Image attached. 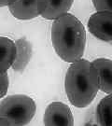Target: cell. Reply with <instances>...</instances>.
I'll list each match as a JSON object with an SVG mask.
<instances>
[{
  "instance_id": "1",
  "label": "cell",
  "mask_w": 112,
  "mask_h": 126,
  "mask_svg": "<svg viewBox=\"0 0 112 126\" xmlns=\"http://www.w3.org/2000/svg\"><path fill=\"white\" fill-rule=\"evenodd\" d=\"M51 42L60 58L67 63L81 59L86 45V31L80 21L71 13L54 20L51 26Z\"/></svg>"
},
{
  "instance_id": "2",
  "label": "cell",
  "mask_w": 112,
  "mask_h": 126,
  "mask_svg": "<svg viewBox=\"0 0 112 126\" xmlns=\"http://www.w3.org/2000/svg\"><path fill=\"white\" fill-rule=\"evenodd\" d=\"M69 102L77 108H86L99 91V76L92 62L80 59L71 63L64 79Z\"/></svg>"
},
{
  "instance_id": "3",
  "label": "cell",
  "mask_w": 112,
  "mask_h": 126,
  "mask_svg": "<svg viewBox=\"0 0 112 126\" xmlns=\"http://www.w3.org/2000/svg\"><path fill=\"white\" fill-rule=\"evenodd\" d=\"M36 106L30 96L9 95L0 103V123L4 126H25L36 114Z\"/></svg>"
},
{
  "instance_id": "4",
  "label": "cell",
  "mask_w": 112,
  "mask_h": 126,
  "mask_svg": "<svg viewBox=\"0 0 112 126\" xmlns=\"http://www.w3.org/2000/svg\"><path fill=\"white\" fill-rule=\"evenodd\" d=\"M43 122L44 126H74V118L67 105L52 102L45 110Z\"/></svg>"
},
{
  "instance_id": "5",
  "label": "cell",
  "mask_w": 112,
  "mask_h": 126,
  "mask_svg": "<svg viewBox=\"0 0 112 126\" xmlns=\"http://www.w3.org/2000/svg\"><path fill=\"white\" fill-rule=\"evenodd\" d=\"M88 28L95 37L112 42V12L96 11L90 17Z\"/></svg>"
},
{
  "instance_id": "6",
  "label": "cell",
  "mask_w": 112,
  "mask_h": 126,
  "mask_svg": "<svg viewBox=\"0 0 112 126\" xmlns=\"http://www.w3.org/2000/svg\"><path fill=\"white\" fill-rule=\"evenodd\" d=\"M47 4V0H16L9 5L12 16L19 20H31L41 15Z\"/></svg>"
},
{
  "instance_id": "7",
  "label": "cell",
  "mask_w": 112,
  "mask_h": 126,
  "mask_svg": "<svg viewBox=\"0 0 112 126\" xmlns=\"http://www.w3.org/2000/svg\"><path fill=\"white\" fill-rule=\"evenodd\" d=\"M92 63L98 72L99 90L112 94V60L98 58Z\"/></svg>"
},
{
  "instance_id": "8",
  "label": "cell",
  "mask_w": 112,
  "mask_h": 126,
  "mask_svg": "<svg viewBox=\"0 0 112 126\" xmlns=\"http://www.w3.org/2000/svg\"><path fill=\"white\" fill-rule=\"evenodd\" d=\"M14 43L16 46V54L11 67L14 71L20 72L24 70L31 59L32 46L25 38H20Z\"/></svg>"
},
{
  "instance_id": "9",
  "label": "cell",
  "mask_w": 112,
  "mask_h": 126,
  "mask_svg": "<svg viewBox=\"0 0 112 126\" xmlns=\"http://www.w3.org/2000/svg\"><path fill=\"white\" fill-rule=\"evenodd\" d=\"M16 46L11 39L0 36V73L7 72L15 59Z\"/></svg>"
},
{
  "instance_id": "10",
  "label": "cell",
  "mask_w": 112,
  "mask_h": 126,
  "mask_svg": "<svg viewBox=\"0 0 112 126\" xmlns=\"http://www.w3.org/2000/svg\"><path fill=\"white\" fill-rule=\"evenodd\" d=\"M74 0H47L41 16L47 20H55L68 12Z\"/></svg>"
},
{
  "instance_id": "11",
  "label": "cell",
  "mask_w": 112,
  "mask_h": 126,
  "mask_svg": "<svg viewBox=\"0 0 112 126\" xmlns=\"http://www.w3.org/2000/svg\"><path fill=\"white\" fill-rule=\"evenodd\" d=\"M96 120L99 126H112V94L104 97L97 105Z\"/></svg>"
},
{
  "instance_id": "12",
  "label": "cell",
  "mask_w": 112,
  "mask_h": 126,
  "mask_svg": "<svg viewBox=\"0 0 112 126\" xmlns=\"http://www.w3.org/2000/svg\"><path fill=\"white\" fill-rule=\"evenodd\" d=\"M96 11L112 12V0H93Z\"/></svg>"
},
{
  "instance_id": "13",
  "label": "cell",
  "mask_w": 112,
  "mask_h": 126,
  "mask_svg": "<svg viewBox=\"0 0 112 126\" xmlns=\"http://www.w3.org/2000/svg\"><path fill=\"white\" fill-rule=\"evenodd\" d=\"M9 86V76L7 72L0 73V98L4 97Z\"/></svg>"
},
{
  "instance_id": "14",
  "label": "cell",
  "mask_w": 112,
  "mask_h": 126,
  "mask_svg": "<svg viewBox=\"0 0 112 126\" xmlns=\"http://www.w3.org/2000/svg\"><path fill=\"white\" fill-rule=\"evenodd\" d=\"M16 0H0V8L1 7H6L8 6L9 7V5L13 4Z\"/></svg>"
},
{
  "instance_id": "15",
  "label": "cell",
  "mask_w": 112,
  "mask_h": 126,
  "mask_svg": "<svg viewBox=\"0 0 112 126\" xmlns=\"http://www.w3.org/2000/svg\"><path fill=\"white\" fill-rule=\"evenodd\" d=\"M0 126H4V125H3V124H2V123H0Z\"/></svg>"
}]
</instances>
